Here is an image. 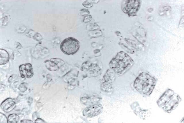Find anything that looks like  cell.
<instances>
[{
    "instance_id": "1",
    "label": "cell",
    "mask_w": 184,
    "mask_h": 123,
    "mask_svg": "<svg viewBox=\"0 0 184 123\" xmlns=\"http://www.w3.org/2000/svg\"><path fill=\"white\" fill-rule=\"evenodd\" d=\"M134 61L123 51L118 52L110 61L109 65L114 72L119 76L124 74L133 66Z\"/></svg>"
},
{
    "instance_id": "2",
    "label": "cell",
    "mask_w": 184,
    "mask_h": 123,
    "mask_svg": "<svg viewBox=\"0 0 184 123\" xmlns=\"http://www.w3.org/2000/svg\"><path fill=\"white\" fill-rule=\"evenodd\" d=\"M182 100L179 95L172 90L166 89L157 101L158 106L165 112L171 113Z\"/></svg>"
},
{
    "instance_id": "3",
    "label": "cell",
    "mask_w": 184,
    "mask_h": 123,
    "mask_svg": "<svg viewBox=\"0 0 184 123\" xmlns=\"http://www.w3.org/2000/svg\"><path fill=\"white\" fill-rule=\"evenodd\" d=\"M156 80L148 73L143 72L135 79L133 86L135 89L141 94L150 96L156 85Z\"/></svg>"
},
{
    "instance_id": "4",
    "label": "cell",
    "mask_w": 184,
    "mask_h": 123,
    "mask_svg": "<svg viewBox=\"0 0 184 123\" xmlns=\"http://www.w3.org/2000/svg\"><path fill=\"white\" fill-rule=\"evenodd\" d=\"M80 47V43L77 39L73 37H69L62 41L60 45V48L64 54L72 55L77 52Z\"/></svg>"
},
{
    "instance_id": "5",
    "label": "cell",
    "mask_w": 184,
    "mask_h": 123,
    "mask_svg": "<svg viewBox=\"0 0 184 123\" xmlns=\"http://www.w3.org/2000/svg\"><path fill=\"white\" fill-rule=\"evenodd\" d=\"M141 0H123L121 4V9L129 16H135L141 7Z\"/></svg>"
},
{
    "instance_id": "6",
    "label": "cell",
    "mask_w": 184,
    "mask_h": 123,
    "mask_svg": "<svg viewBox=\"0 0 184 123\" xmlns=\"http://www.w3.org/2000/svg\"><path fill=\"white\" fill-rule=\"evenodd\" d=\"M103 110V107L99 103L93 105L85 108L83 114L84 116L88 118L95 117L101 114Z\"/></svg>"
},
{
    "instance_id": "7",
    "label": "cell",
    "mask_w": 184,
    "mask_h": 123,
    "mask_svg": "<svg viewBox=\"0 0 184 123\" xmlns=\"http://www.w3.org/2000/svg\"><path fill=\"white\" fill-rule=\"evenodd\" d=\"M19 70L20 76L22 78H31L33 75L32 66L30 63H26L20 65Z\"/></svg>"
},
{
    "instance_id": "8",
    "label": "cell",
    "mask_w": 184,
    "mask_h": 123,
    "mask_svg": "<svg viewBox=\"0 0 184 123\" xmlns=\"http://www.w3.org/2000/svg\"><path fill=\"white\" fill-rule=\"evenodd\" d=\"M101 100V98L99 96L92 95L84 96L80 99V101L84 105L90 106L99 103Z\"/></svg>"
},
{
    "instance_id": "9",
    "label": "cell",
    "mask_w": 184,
    "mask_h": 123,
    "mask_svg": "<svg viewBox=\"0 0 184 123\" xmlns=\"http://www.w3.org/2000/svg\"><path fill=\"white\" fill-rule=\"evenodd\" d=\"M16 105V103L13 99L9 98L3 101L1 105V107L4 112H9L14 109Z\"/></svg>"
},
{
    "instance_id": "10",
    "label": "cell",
    "mask_w": 184,
    "mask_h": 123,
    "mask_svg": "<svg viewBox=\"0 0 184 123\" xmlns=\"http://www.w3.org/2000/svg\"><path fill=\"white\" fill-rule=\"evenodd\" d=\"M9 60L8 53L5 50L0 49V64L3 65L7 64Z\"/></svg>"
},
{
    "instance_id": "11",
    "label": "cell",
    "mask_w": 184,
    "mask_h": 123,
    "mask_svg": "<svg viewBox=\"0 0 184 123\" xmlns=\"http://www.w3.org/2000/svg\"><path fill=\"white\" fill-rule=\"evenodd\" d=\"M114 78L115 75L113 72L108 70L104 76V82L112 83L114 80Z\"/></svg>"
},
{
    "instance_id": "12",
    "label": "cell",
    "mask_w": 184,
    "mask_h": 123,
    "mask_svg": "<svg viewBox=\"0 0 184 123\" xmlns=\"http://www.w3.org/2000/svg\"><path fill=\"white\" fill-rule=\"evenodd\" d=\"M139 117L143 120L146 119L150 116V111L147 109H141L138 113Z\"/></svg>"
},
{
    "instance_id": "13",
    "label": "cell",
    "mask_w": 184,
    "mask_h": 123,
    "mask_svg": "<svg viewBox=\"0 0 184 123\" xmlns=\"http://www.w3.org/2000/svg\"><path fill=\"white\" fill-rule=\"evenodd\" d=\"M8 123H17L19 120V116L15 114H12L9 115L8 117Z\"/></svg>"
},
{
    "instance_id": "14",
    "label": "cell",
    "mask_w": 184,
    "mask_h": 123,
    "mask_svg": "<svg viewBox=\"0 0 184 123\" xmlns=\"http://www.w3.org/2000/svg\"><path fill=\"white\" fill-rule=\"evenodd\" d=\"M131 107L136 115H137L139 112L141 110L139 103L137 102L133 103L131 105Z\"/></svg>"
},
{
    "instance_id": "15",
    "label": "cell",
    "mask_w": 184,
    "mask_h": 123,
    "mask_svg": "<svg viewBox=\"0 0 184 123\" xmlns=\"http://www.w3.org/2000/svg\"><path fill=\"white\" fill-rule=\"evenodd\" d=\"M118 44L122 48L128 53L131 54L133 53H134L135 51L133 49H130L124 44L120 43H119Z\"/></svg>"
},
{
    "instance_id": "16",
    "label": "cell",
    "mask_w": 184,
    "mask_h": 123,
    "mask_svg": "<svg viewBox=\"0 0 184 123\" xmlns=\"http://www.w3.org/2000/svg\"><path fill=\"white\" fill-rule=\"evenodd\" d=\"M0 122L1 123L8 122V119L6 116L1 113H0Z\"/></svg>"
},
{
    "instance_id": "17",
    "label": "cell",
    "mask_w": 184,
    "mask_h": 123,
    "mask_svg": "<svg viewBox=\"0 0 184 123\" xmlns=\"http://www.w3.org/2000/svg\"><path fill=\"white\" fill-rule=\"evenodd\" d=\"M90 13V11L87 9H83L80 11L79 15L80 16H85L88 15Z\"/></svg>"
},
{
    "instance_id": "18",
    "label": "cell",
    "mask_w": 184,
    "mask_h": 123,
    "mask_svg": "<svg viewBox=\"0 0 184 123\" xmlns=\"http://www.w3.org/2000/svg\"><path fill=\"white\" fill-rule=\"evenodd\" d=\"M83 5L86 8H90L92 7L93 5L91 2L88 0L85 1L83 3Z\"/></svg>"
},
{
    "instance_id": "19",
    "label": "cell",
    "mask_w": 184,
    "mask_h": 123,
    "mask_svg": "<svg viewBox=\"0 0 184 123\" xmlns=\"http://www.w3.org/2000/svg\"><path fill=\"white\" fill-rule=\"evenodd\" d=\"M92 19V17L91 15H87L84 16L83 21L85 22H88L91 21Z\"/></svg>"
},
{
    "instance_id": "20",
    "label": "cell",
    "mask_w": 184,
    "mask_h": 123,
    "mask_svg": "<svg viewBox=\"0 0 184 123\" xmlns=\"http://www.w3.org/2000/svg\"><path fill=\"white\" fill-rule=\"evenodd\" d=\"M171 9L170 7L168 6H166L162 7L161 9V12H164L165 11H167L170 10Z\"/></svg>"
},
{
    "instance_id": "21",
    "label": "cell",
    "mask_w": 184,
    "mask_h": 123,
    "mask_svg": "<svg viewBox=\"0 0 184 123\" xmlns=\"http://www.w3.org/2000/svg\"><path fill=\"white\" fill-rule=\"evenodd\" d=\"M35 123H44V121L41 119L38 118L35 120Z\"/></svg>"
},
{
    "instance_id": "22",
    "label": "cell",
    "mask_w": 184,
    "mask_h": 123,
    "mask_svg": "<svg viewBox=\"0 0 184 123\" xmlns=\"http://www.w3.org/2000/svg\"><path fill=\"white\" fill-rule=\"evenodd\" d=\"M20 122L21 123H33L34 122L30 120H23L21 121Z\"/></svg>"
}]
</instances>
